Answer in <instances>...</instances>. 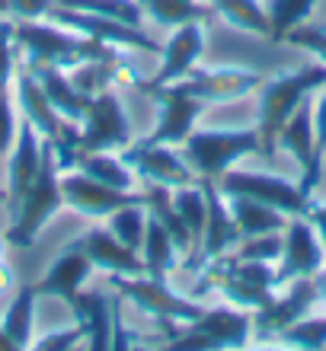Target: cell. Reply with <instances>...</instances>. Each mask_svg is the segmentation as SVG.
I'll return each instance as SVG.
<instances>
[{"mask_svg": "<svg viewBox=\"0 0 326 351\" xmlns=\"http://www.w3.org/2000/svg\"><path fill=\"white\" fill-rule=\"evenodd\" d=\"M326 86V64L298 67L288 74H275L262 80L256 90V131L262 141V157H275L279 154V131L291 119V112L307 99L314 90Z\"/></svg>", "mask_w": 326, "mask_h": 351, "instance_id": "2", "label": "cell"}, {"mask_svg": "<svg viewBox=\"0 0 326 351\" xmlns=\"http://www.w3.org/2000/svg\"><path fill=\"white\" fill-rule=\"evenodd\" d=\"M141 262H144V275L157 278V281H170V275L183 268V252L176 250V243L154 217L148 214V233H144V246H141Z\"/></svg>", "mask_w": 326, "mask_h": 351, "instance_id": "27", "label": "cell"}, {"mask_svg": "<svg viewBox=\"0 0 326 351\" xmlns=\"http://www.w3.org/2000/svg\"><path fill=\"white\" fill-rule=\"evenodd\" d=\"M135 144V131H131L125 102L115 93V86L100 96H93L84 121H80V141H77V157L90 154V150H109L121 154L125 147Z\"/></svg>", "mask_w": 326, "mask_h": 351, "instance_id": "10", "label": "cell"}, {"mask_svg": "<svg viewBox=\"0 0 326 351\" xmlns=\"http://www.w3.org/2000/svg\"><path fill=\"white\" fill-rule=\"evenodd\" d=\"M173 204H176L179 217H183V223H186L189 237H192V256H196L198 243H202V233H205V214H208L202 182L176 189V192H173ZM192 256H189V259H192Z\"/></svg>", "mask_w": 326, "mask_h": 351, "instance_id": "35", "label": "cell"}, {"mask_svg": "<svg viewBox=\"0 0 326 351\" xmlns=\"http://www.w3.org/2000/svg\"><path fill=\"white\" fill-rule=\"evenodd\" d=\"M314 134H317V160L323 163L326 157V93L314 106Z\"/></svg>", "mask_w": 326, "mask_h": 351, "instance_id": "44", "label": "cell"}, {"mask_svg": "<svg viewBox=\"0 0 326 351\" xmlns=\"http://www.w3.org/2000/svg\"><path fill=\"white\" fill-rule=\"evenodd\" d=\"M144 19H154L163 29H176L183 23H205L211 7L202 0H138Z\"/></svg>", "mask_w": 326, "mask_h": 351, "instance_id": "32", "label": "cell"}, {"mask_svg": "<svg viewBox=\"0 0 326 351\" xmlns=\"http://www.w3.org/2000/svg\"><path fill=\"white\" fill-rule=\"evenodd\" d=\"M266 77L250 67H196L189 77L176 80L179 90H186L189 96H196L205 106H224V102L246 99L250 93L259 90Z\"/></svg>", "mask_w": 326, "mask_h": 351, "instance_id": "14", "label": "cell"}, {"mask_svg": "<svg viewBox=\"0 0 326 351\" xmlns=\"http://www.w3.org/2000/svg\"><path fill=\"white\" fill-rule=\"evenodd\" d=\"M314 287H317V304L326 306V265L320 268L317 275H314Z\"/></svg>", "mask_w": 326, "mask_h": 351, "instance_id": "47", "label": "cell"}, {"mask_svg": "<svg viewBox=\"0 0 326 351\" xmlns=\"http://www.w3.org/2000/svg\"><path fill=\"white\" fill-rule=\"evenodd\" d=\"M55 0H7V16L13 23H26V19H45Z\"/></svg>", "mask_w": 326, "mask_h": 351, "instance_id": "43", "label": "cell"}, {"mask_svg": "<svg viewBox=\"0 0 326 351\" xmlns=\"http://www.w3.org/2000/svg\"><path fill=\"white\" fill-rule=\"evenodd\" d=\"M179 150L198 179L218 182L243 157L262 154V141L256 125L253 128H196Z\"/></svg>", "mask_w": 326, "mask_h": 351, "instance_id": "6", "label": "cell"}, {"mask_svg": "<svg viewBox=\"0 0 326 351\" xmlns=\"http://www.w3.org/2000/svg\"><path fill=\"white\" fill-rule=\"evenodd\" d=\"M61 195H65V208H71L80 217H90V221H103L125 204L144 202V192H121V189L96 182L80 169L61 173Z\"/></svg>", "mask_w": 326, "mask_h": 351, "instance_id": "15", "label": "cell"}, {"mask_svg": "<svg viewBox=\"0 0 326 351\" xmlns=\"http://www.w3.org/2000/svg\"><path fill=\"white\" fill-rule=\"evenodd\" d=\"M36 304H38L36 285L16 287L13 300H10L3 316H0V329L7 332L10 342L16 345V351L32 348V339H36Z\"/></svg>", "mask_w": 326, "mask_h": 351, "instance_id": "26", "label": "cell"}, {"mask_svg": "<svg viewBox=\"0 0 326 351\" xmlns=\"http://www.w3.org/2000/svg\"><path fill=\"white\" fill-rule=\"evenodd\" d=\"M281 345L291 348H304V351H320L326 348V313L323 316H301L298 323H291L288 329L279 332Z\"/></svg>", "mask_w": 326, "mask_h": 351, "instance_id": "37", "label": "cell"}, {"mask_svg": "<svg viewBox=\"0 0 326 351\" xmlns=\"http://www.w3.org/2000/svg\"><path fill=\"white\" fill-rule=\"evenodd\" d=\"M135 90L148 93L154 106H157V128L144 134V144H170V147H183L186 138L198 128V115L205 112V102H198L196 96H189L186 90H179L176 84L157 86L141 80Z\"/></svg>", "mask_w": 326, "mask_h": 351, "instance_id": "9", "label": "cell"}, {"mask_svg": "<svg viewBox=\"0 0 326 351\" xmlns=\"http://www.w3.org/2000/svg\"><path fill=\"white\" fill-rule=\"evenodd\" d=\"M16 55L19 67H26V71H38V67L71 71L84 61H125L128 51L100 45L93 38L77 36L58 23L26 19V23H16Z\"/></svg>", "mask_w": 326, "mask_h": 351, "instance_id": "1", "label": "cell"}, {"mask_svg": "<svg viewBox=\"0 0 326 351\" xmlns=\"http://www.w3.org/2000/svg\"><path fill=\"white\" fill-rule=\"evenodd\" d=\"M202 3H208V7H211V3H215V0H202Z\"/></svg>", "mask_w": 326, "mask_h": 351, "instance_id": "51", "label": "cell"}, {"mask_svg": "<svg viewBox=\"0 0 326 351\" xmlns=\"http://www.w3.org/2000/svg\"><path fill=\"white\" fill-rule=\"evenodd\" d=\"M61 208H65V195H61V163H58L51 144H45V160H42V169H38L36 182L23 195V202L10 211V227H7L10 246H19V250L36 246V240L42 237L48 221H51Z\"/></svg>", "mask_w": 326, "mask_h": 351, "instance_id": "4", "label": "cell"}, {"mask_svg": "<svg viewBox=\"0 0 326 351\" xmlns=\"http://www.w3.org/2000/svg\"><path fill=\"white\" fill-rule=\"evenodd\" d=\"M0 204H7V189H0Z\"/></svg>", "mask_w": 326, "mask_h": 351, "instance_id": "50", "label": "cell"}, {"mask_svg": "<svg viewBox=\"0 0 326 351\" xmlns=\"http://www.w3.org/2000/svg\"><path fill=\"white\" fill-rule=\"evenodd\" d=\"M205 51V23H183L170 29L167 45L160 48V67L148 84L167 86L189 77L198 67V58Z\"/></svg>", "mask_w": 326, "mask_h": 351, "instance_id": "19", "label": "cell"}, {"mask_svg": "<svg viewBox=\"0 0 326 351\" xmlns=\"http://www.w3.org/2000/svg\"><path fill=\"white\" fill-rule=\"evenodd\" d=\"M32 348L38 351H67V348H84V329L80 323L67 326V329H55V332H45L32 339Z\"/></svg>", "mask_w": 326, "mask_h": 351, "instance_id": "42", "label": "cell"}, {"mask_svg": "<svg viewBox=\"0 0 326 351\" xmlns=\"http://www.w3.org/2000/svg\"><path fill=\"white\" fill-rule=\"evenodd\" d=\"M198 182H202V192H205L208 214H205V233H202V243H198L196 256L183 265V268H189V271H198V268H205L208 262L231 256V252L237 250V243L243 240L240 227H237V221L231 217V208L224 202V195L218 192V185L208 182V179H198Z\"/></svg>", "mask_w": 326, "mask_h": 351, "instance_id": "16", "label": "cell"}, {"mask_svg": "<svg viewBox=\"0 0 326 351\" xmlns=\"http://www.w3.org/2000/svg\"><path fill=\"white\" fill-rule=\"evenodd\" d=\"M211 13H218L231 29L269 38V10L259 0H215Z\"/></svg>", "mask_w": 326, "mask_h": 351, "instance_id": "31", "label": "cell"}, {"mask_svg": "<svg viewBox=\"0 0 326 351\" xmlns=\"http://www.w3.org/2000/svg\"><path fill=\"white\" fill-rule=\"evenodd\" d=\"M0 351H16V345L10 342V339H7V332H3V329H0Z\"/></svg>", "mask_w": 326, "mask_h": 351, "instance_id": "48", "label": "cell"}, {"mask_svg": "<svg viewBox=\"0 0 326 351\" xmlns=\"http://www.w3.org/2000/svg\"><path fill=\"white\" fill-rule=\"evenodd\" d=\"M19 67V55H16V23L13 19H0V90L13 86Z\"/></svg>", "mask_w": 326, "mask_h": 351, "instance_id": "39", "label": "cell"}, {"mask_svg": "<svg viewBox=\"0 0 326 351\" xmlns=\"http://www.w3.org/2000/svg\"><path fill=\"white\" fill-rule=\"evenodd\" d=\"M288 45L301 48V51H307V55H314L317 61H323L326 64V26L317 29V26H298V29H291L288 38H285Z\"/></svg>", "mask_w": 326, "mask_h": 351, "instance_id": "41", "label": "cell"}, {"mask_svg": "<svg viewBox=\"0 0 326 351\" xmlns=\"http://www.w3.org/2000/svg\"><path fill=\"white\" fill-rule=\"evenodd\" d=\"M144 208H148L150 217L173 237L176 250L183 252V265H186L189 256H192V237H189L186 223H183L176 204H173V192H170V189H160V185H148V192H144Z\"/></svg>", "mask_w": 326, "mask_h": 351, "instance_id": "30", "label": "cell"}, {"mask_svg": "<svg viewBox=\"0 0 326 351\" xmlns=\"http://www.w3.org/2000/svg\"><path fill=\"white\" fill-rule=\"evenodd\" d=\"M224 202L231 208V217L237 221L243 237H262V233H281L288 227V214L275 211L269 204L243 198V195H224Z\"/></svg>", "mask_w": 326, "mask_h": 351, "instance_id": "28", "label": "cell"}, {"mask_svg": "<svg viewBox=\"0 0 326 351\" xmlns=\"http://www.w3.org/2000/svg\"><path fill=\"white\" fill-rule=\"evenodd\" d=\"M109 285L119 291L121 304H131L135 310L157 319V326L163 329V339H173L179 326L192 323L196 316H202L205 304H198V297L192 294H176L170 281H157L148 275H131V278H109Z\"/></svg>", "mask_w": 326, "mask_h": 351, "instance_id": "5", "label": "cell"}, {"mask_svg": "<svg viewBox=\"0 0 326 351\" xmlns=\"http://www.w3.org/2000/svg\"><path fill=\"white\" fill-rule=\"evenodd\" d=\"M279 150L291 154L294 163L301 167V185L314 195L320 182V160H317V134H314V106L304 99L298 109L291 112V119L279 131Z\"/></svg>", "mask_w": 326, "mask_h": 351, "instance_id": "18", "label": "cell"}, {"mask_svg": "<svg viewBox=\"0 0 326 351\" xmlns=\"http://www.w3.org/2000/svg\"><path fill=\"white\" fill-rule=\"evenodd\" d=\"M253 339V313L240 306H205L202 316L179 326L176 335L163 348L173 351H224L246 348Z\"/></svg>", "mask_w": 326, "mask_h": 351, "instance_id": "7", "label": "cell"}, {"mask_svg": "<svg viewBox=\"0 0 326 351\" xmlns=\"http://www.w3.org/2000/svg\"><path fill=\"white\" fill-rule=\"evenodd\" d=\"M96 268L93 262H90V256H86L80 246H77L74 240L67 243L65 250L58 252L55 259H51V265L45 268V275H42V281H38V297H55V300H61V304L71 310L77 300V294H80V287L90 281V275H93Z\"/></svg>", "mask_w": 326, "mask_h": 351, "instance_id": "21", "label": "cell"}, {"mask_svg": "<svg viewBox=\"0 0 326 351\" xmlns=\"http://www.w3.org/2000/svg\"><path fill=\"white\" fill-rule=\"evenodd\" d=\"M196 275L198 285L192 291V297L215 291L231 306H240V310H250V313L262 310L275 297V265L272 262H246L224 256V259H215L205 268H198Z\"/></svg>", "mask_w": 326, "mask_h": 351, "instance_id": "3", "label": "cell"}, {"mask_svg": "<svg viewBox=\"0 0 326 351\" xmlns=\"http://www.w3.org/2000/svg\"><path fill=\"white\" fill-rule=\"evenodd\" d=\"M16 287V275H13V268H10L7 259H0V297L10 294Z\"/></svg>", "mask_w": 326, "mask_h": 351, "instance_id": "46", "label": "cell"}, {"mask_svg": "<svg viewBox=\"0 0 326 351\" xmlns=\"http://www.w3.org/2000/svg\"><path fill=\"white\" fill-rule=\"evenodd\" d=\"M7 157V211H13L23 202V195L32 189L38 169H42V160H45V141L26 119L19 121L16 141H13Z\"/></svg>", "mask_w": 326, "mask_h": 351, "instance_id": "20", "label": "cell"}, {"mask_svg": "<svg viewBox=\"0 0 326 351\" xmlns=\"http://www.w3.org/2000/svg\"><path fill=\"white\" fill-rule=\"evenodd\" d=\"M77 246L90 256L93 268L106 271L109 278H131L144 275V262L135 250H128L125 243H119L106 227H90L84 237H77Z\"/></svg>", "mask_w": 326, "mask_h": 351, "instance_id": "23", "label": "cell"}, {"mask_svg": "<svg viewBox=\"0 0 326 351\" xmlns=\"http://www.w3.org/2000/svg\"><path fill=\"white\" fill-rule=\"evenodd\" d=\"M58 7L80 10V13H96V16H109L128 26H141L144 23V10L138 0H55Z\"/></svg>", "mask_w": 326, "mask_h": 351, "instance_id": "36", "label": "cell"}, {"mask_svg": "<svg viewBox=\"0 0 326 351\" xmlns=\"http://www.w3.org/2000/svg\"><path fill=\"white\" fill-rule=\"evenodd\" d=\"M115 306H119V297L109 300L103 291H84L77 294L71 313L84 329V348L93 351H106L112 348V319H115Z\"/></svg>", "mask_w": 326, "mask_h": 351, "instance_id": "24", "label": "cell"}, {"mask_svg": "<svg viewBox=\"0 0 326 351\" xmlns=\"http://www.w3.org/2000/svg\"><path fill=\"white\" fill-rule=\"evenodd\" d=\"M310 223H314V230H317V237H320V243L326 246V204H310L307 208V214H304Z\"/></svg>", "mask_w": 326, "mask_h": 351, "instance_id": "45", "label": "cell"}, {"mask_svg": "<svg viewBox=\"0 0 326 351\" xmlns=\"http://www.w3.org/2000/svg\"><path fill=\"white\" fill-rule=\"evenodd\" d=\"M326 265V246L307 217H288L281 233V256L275 262V291L294 278H314Z\"/></svg>", "mask_w": 326, "mask_h": 351, "instance_id": "13", "label": "cell"}, {"mask_svg": "<svg viewBox=\"0 0 326 351\" xmlns=\"http://www.w3.org/2000/svg\"><path fill=\"white\" fill-rule=\"evenodd\" d=\"M13 99H16L19 115H23V119H26L29 125L42 134L45 144H55V141L61 138L65 119L51 109V102H48L42 84H38L36 74L26 71V67H16V77H13Z\"/></svg>", "mask_w": 326, "mask_h": 351, "instance_id": "22", "label": "cell"}, {"mask_svg": "<svg viewBox=\"0 0 326 351\" xmlns=\"http://www.w3.org/2000/svg\"><path fill=\"white\" fill-rule=\"evenodd\" d=\"M74 169L86 173L90 179L103 185H112V189H121V192H135L138 185V176L135 169L121 160V154H109V150H90V154H80L74 160Z\"/></svg>", "mask_w": 326, "mask_h": 351, "instance_id": "29", "label": "cell"}, {"mask_svg": "<svg viewBox=\"0 0 326 351\" xmlns=\"http://www.w3.org/2000/svg\"><path fill=\"white\" fill-rule=\"evenodd\" d=\"M317 0H269V42L281 45L291 29L304 26L314 13Z\"/></svg>", "mask_w": 326, "mask_h": 351, "instance_id": "34", "label": "cell"}, {"mask_svg": "<svg viewBox=\"0 0 326 351\" xmlns=\"http://www.w3.org/2000/svg\"><path fill=\"white\" fill-rule=\"evenodd\" d=\"M215 185L221 195H243V198L269 204V208L288 214V217H304L307 208L314 204V195L301 182H291V179H281V176L272 173H250V169L231 167Z\"/></svg>", "mask_w": 326, "mask_h": 351, "instance_id": "8", "label": "cell"}, {"mask_svg": "<svg viewBox=\"0 0 326 351\" xmlns=\"http://www.w3.org/2000/svg\"><path fill=\"white\" fill-rule=\"evenodd\" d=\"M19 131V112H16V99H13V86L0 90V157H7L13 141Z\"/></svg>", "mask_w": 326, "mask_h": 351, "instance_id": "40", "label": "cell"}, {"mask_svg": "<svg viewBox=\"0 0 326 351\" xmlns=\"http://www.w3.org/2000/svg\"><path fill=\"white\" fill-rule=\"evenodd\" d=\"M32 74H36V80L42 84L48 102H51V109H55L61 119L74 121V125L84 121L93 96H86V93L77 90L67 71H61V67H38V71H32Z\"/></svg>", "mask_w": 326, "mask_h": 351, "instance_id": "25", "label": "cell"}, {"mask_svg": "<svg viewBox=\"0 0 326 351\" xmlns=\"http://www.w3.org/2000/svg\"><path fill=\"white\" fill-rule=\"evenodd\" d=\"M106 230H109L119 243H125L128 250H135L141 256L144 233H148V208H144V202L125 204L119 211H112L109 217H106Z\"/></svg>", "mask_w": 326, "mask_h": 351, "instance_id": "33", "label": "cell"}, {"mask_svg": "<svg viewBox=\"0 0 326 351\" xmlns=\"http://www.w3.org/2000/svg\"><path fill=\"white\" fill-rule=\"evenodd\" d=\"M7 246H10L7 233H0V259H7Z\"/></svg>", "mask_w": 326, "mask_h": 351, "instance_id": "49", "label": "cell"}, {"mask_svg": "<svg viewBox=\"0 0 326 351\" xmlns=\"http://www.w3.org/2000/svg\"><path fill=\"white\" fill-rule=\"evenodd\" d=\"M285 233V230H281ZM281 233H262V237H243L237 243V250L231 252L233 259H246V262H279L281 256Z\"/></svg>", "mask_w": 326, "mask_h": 351, "instance_id": "38", "label": "cell"}, {"mask_svg": "<svg viewBox=\"0 0 326 351\" xmlns=\"http://www.w3.org/2000/svg\"><path fill=\"white\" fill-rule=\"evenodd\" d=\"M45 19L71 29L77 36L93 38L100 45H112V48H121V51H148V55H157L160 51V45L141 26H128V23H119V19H109V16L80 13V10H67V7L51 3Z\"/></svg>", "mask_w": 326, "mask_h": 351, "instance_id": "11", "label": "cell"}, {"mask_svg": "<svg viewBox=\"0 0 326 351\" xmlns=\"http://www.w3.org/2000/svg\"><path fill=\"white\" fill-rule=\"evenodd\" d=\"M314 304H317L314 278H294V281L285 285V294H275L262 310L253 313V335L262 339V342L279 339L281 329H288L301 316H307Z\"/></svg>", "mask_w": 326, "mask_h": 351, "instance_id": "17", "label": "cell"}, {"mask_svg": "<svg viewBox=\"0 0 326 351\" xmlns=\"http://www.w3.org/2000/svg\"><path fill=\"white\" fill-rule=\"evenodd\" d=\"M121 160L135 169L141 182L160 185V189H170V192L198 182V176L192 173V167L183 157V150L170 147V144H144V141L135 138L131 147L121 150Z\"/></svg>", "mask_w": 326, "mask_h": 351, "instance_id": "12", "label": "cell"}]
</instances>
